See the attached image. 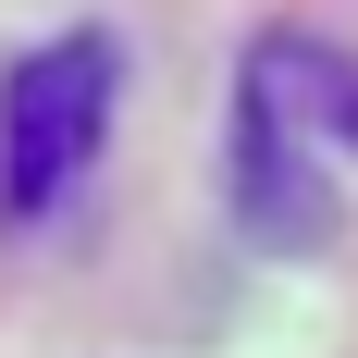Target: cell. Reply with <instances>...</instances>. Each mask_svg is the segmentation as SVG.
<instances>
[{"instance_id": "6da1fadb", "label": "cell", "mask_w": 358, "mask_h": 358, "mask_svg": "<svg viewBox=\"0 0 358 358\" xmlns=\"http://www.w3.org/2000/svg\"><path fill=\"white\" fill-rule=\"evenodd\" d=\"M358 173V62L322 37H259L235 74V235L272 259H322L346 235Z\"/></svg>"}, {"instance_id": "7a4b0ae2", "label": "cell", "mask_w": 358, "mask_h": 358, "mask_svg": "<svg viewBox=\"0 0 358 358\" xmlns=\"http://www.w3.org/2000/svg\"><path fill=\"white\" fill-rule=\"evenodd\" d=\"M124 50L111 37H50L0 74V222H50L111 148Z\"/></svg>"}]
</instances>
